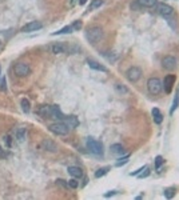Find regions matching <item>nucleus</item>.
I'll return each mask as SVG.
<instances>
[{
    "mask_svg": "<svg viewBox=\"0 0 179 200\" xmlns=\"http://www.w3.org/2000/svg\"><path fill=\"white\" fill-rule=\"evenodd\" d=\"M103 36H104V32H103V29H102L100 27H90V28L87 29V32H86L87 40H88L90 43H92V44H96L98 41H100L102 39H103Z\"/></svg>",
    "mask_w": 179,
    "mask_h": 200,
    "instance_id": "1",
    "label": "nucleus"
},
{
    "mask_svg": "<svg viewBox=\"0 0 179 200\" xmlns=\"http://www.w3.org/2000/svg\"><path fill=\"white\" fill-rule=\"evenodd\" d=\"M49 131L55 135H59V136H66L68 132H70V127H68L64 121H58V123H54V124L49 125Z\"/></svg>",
    "mask_w": 179,
    "mask_h": 200,
    "instance_id": "2",
    "label": "nucleus"
},
{
    "mask_svg": "<svg viewBox=\"0 0 179 200\" xmlns=\"http://www.w3.org/2000/svg\"><path fill=\"white\" fill-rule=\"evenodd\" d=\"M162 88H163V84L158 78H150L147 80V90L151 95H159Z\"/></svg>",
    "mask_w": 179,
    "mask_h": 200,
    "instance_id": "3",
    "label": "nucleus"
},
{
    "mask_svg": "<svg viewBox=\"0 0 179 200\" xmlns=\"http://www.w3.org/2000/svg\"><path fill=\"white\" fill-rule=\"evenodd\" d=\"M87 148L90 149V152L95 153V155H103V144L100 141L92 139V137H88L87 139Z\"/></svg>",
    "mask_w": 179,
    "mask_h": 200,
    "instance_id": "4",
    "label": "nucleus"
},
{
    "mask_svg": "<svg viewBox=\"0 0 179 200\" xmlns=\"http://www.w3.org/2000/svg\"><path fill=\"white\" fill-rule=\"evenodd\" d=\"M14 71H15V74H16L19 78H25V76H28L29 74H31V68H29V65L27 63H18V64H15Z\"/></svg>",
    "mask_w": 179,
    "mask_h": 200,
    "instance_id": "5",
    "label": "nucleus"
},
{
    "mask_svg": "<svg viewBox=\"0 0 179 200\" xmlns=\"http://www.w3.org/2000/svg\"><path fill=\"white\" fill-rule=\"evenodd\" d=\"M126 76H127V79L130 80L132 83H136L138 80L142 78V70H140L139 67H130L126 72Z\"/></svg>",
    "mask_w": 179,
    "mask_h": 200,
    "instance_id": "6",
    "label": "nucleus"
},
{
    "mask_svg": "<svg viewBox=\"0 0 179 200\" xmlns=\"http://www.w3.org/2000/svg\"><path fill=\"white\" fill-rule=\"evenodd\" d=\"M155 10H157V12L159 15H162V16H171V15L174 13V8L169 4H166V3H157V6H155Z\"/></svg>",
    "mask_w": 179,
    "mask_h": 200,
    "instance_id": "7",
    "label": "nucleus"
},
{
    "mask_svg": "<svg viewBox=\"0 0 179 200\" xmlns=\"http://www.w3.org/2000/svg\"><path fill=\"white\" fill-rule=\"evenodd\" d=\"M162 67L165 68L166 71H174L175 67H177V59L171 55H167L162 59Z\"/></svg>",
    "mask_w": 179,
    "mask_h": 200,
    "instance_id": "8",
    "label": "nucleus"
},
{
    "mask_svg": "<svg viewBox=\"0 0 179 200\" xmlns=\"http://www.w3.org/2000/svg\"><path fill=\"white\" fill-rule=\"evenodd\" d=\"M175 80H177V76L175 75H167L165 80H163V88H165V91L167 92V94H170L171 90H173L174 84H175Z\"/></svg>",
    "mask_w": 179,
    "mask_h": 200,
    "instance_id": "9",
    "label": "nucleus"
},
{
    "mask_svg": "<svg viewBox=\"0 0 179 200\" xmlns=\"http://www.w3.org/2000/svg\"><path fill=\"white\" fill-rule=\"evenodd\" d=\"M41 27H43V24H41L40 21H29L28 24H25L23 28L20 29L21 32H33V31H37V29H40Z\"/></svg>",
    "mask_w": 179,
    "mask_h": 200,
    "instance_id": "10",
    "label": "nucleus"
},
{
    "mask_svg": "<svg viewBox=\"0 0 179 200\" xmlns=\"http://www.w3.org/2000/svg\"><path fill=\"white\" fill-rule=\"evenodd\" d=\"M41 149H44V151H48V152H56L58 151V145H56L52 140L49 139H44L41 141Z\"/></svg>",
    "mask_w": 179,
    "mask_h": 200,
    "instance_id": "11",
    "label": "nucleus"
},
{
    "mask_svg": "<svg viewBox=\"0 0 179 200\" xmlns=\"http://www.w3.org/2000/svg\"><path fill=\"white\" fill-rule=\"evenodd\" d=\"M51 51H52V53H55V55H59V53L67 52L68 51V47L64 43H55V44H52Z\"/></svg>",
    "mask_w": 179,
    "mask_h": 200,
    "instance_id": "12",
    "label": "nucleus"
},
{
    "mask_svg": "<svg viewBox=\"0 0 179 200\" xmlns=\"http://www.w3.org/2000/svg\"><path fill=\"white\" fill-rule=\"evenodd\" d=\"M39 115H41L45 119L52 117V106H41L39 110Z\"/></svg>",
    "mask_w": 179,
    "mask_h": 200,
    "instance_id": "13",
    "label": "nucleus"
},
{
    "mask_svg": "<svg viewBox=\"0 0 179 200\" xmlns=\"http://www.w3.org/2000/svg\"><path fill=\"white\" fill-rule=\"evenodd\" d=\"M67 171H68V174L75 179H80L83 176V171H82V168H79V167H74V165H71V167H68Z\"/></svg>",
    "mask_w": 179,
    "mask_h": 200,
    "instance_id": "14",
    "label": "nucleus"
},
{
    "mask_svg": "<svg viewBox=\"0 0 179 200\" xmlns=\"http://www.w3.org/2000/svg\"><path fill=\"white\" fill-rule=\"evenodd\" d=\"M87 64H88L90 68H92V70H96V71H102V72H107V68L104 67V65L99 64L98 61H95L92 59H88L87 60Z\"/></svg>",
    "mask_w": 179,
    "mask_h": 200,
    "instance_id": "15",
    "label": "nucleus"
},
{
    "mask_svg": "<svg viewBox=\"0 0 179 200\" xmlns=\"http://www.w3.org/2000/svg\"><path fill=\"white\" fill-rule=\"evenodd\" d=\"M51 119H56V120H64L66 115L60 111L59 106H52V117Z\"/></svg>",
    "mask_w": 179,
    "mask_h": 200,
    "instance_id": "16",
    "label": "nucleus"
},
{
    "mask_svg": "<svg viewBox=\"0 0 179 200\" xmlns=\"http://www.w3.org/2000/svg\"><path fill=\"white\" fill-rule=\"evenodd\" d=\"M64 123L70 127V128H76V127L79 125V120L78 117L74 116V115H70V116H66V119H64Z\"/></svg>",
    "mask_w": 179,
    "mask_h": 200,
    "instance_id": "17",
    "label": "nucleus"
},
{
    "mask_svg": "<svg viewBox=\"0 0 179 200\" xmlns=\"http://www.w3.org/2000/svg\"><path fill=\"white\" fill-rule=\"evenodd\" d=\"M139 7H146V8H152L157 6V0H135Z\"/></svg>",
    "mask_w": 179,
    "mask_h": 200,
    "instance_id": "18",
    "label": "nucleus"
},
{
    "mask_svg": "<svg viewBox=\"0 0 179 200\" xmlns=\"http://www.w3.org/2000/svg\"><path fill=\"white\" fill-rule=\"evenodd\" d=\"M151 113H152V117H154V121L157 123V124H161V123L163 121V115L158 108H154Z\"/></svg>",
    "mask_w": 179,
    "mask_h": 200,
    "instance_id": "19",
    "label": "nucleus"
},
{
    "mask_svg": "<svg viewBox=\"0 0 179 200\" xmlns=\"http://www.w3.org/2000/svg\"><path fill=\"white\" fill-rule=\"evenodd\" d=\"M108 171H110V167H102V168H99V170L95 172V178L99 179V178H102V176H104V175H107L108 174Z\"/></svg>",
    "mask_w": 179,
    "mask_h": 200,
    "instance_id": "20",
    "label": "nucleus"
},
{
    "mask_svg": "<svg viewBox=\"0 0 179 200\" xmlns=\"http://www.w3.org/2000/svg\"><path fill=\"white\" fill-rule=\"evenodd\" d=\"M72 31H74V28H72V25H66L64 28L56 31V32H54L52 35H63V33H71Z\"/></svg>",
    "mask_w": 179,
    "mask_h": 200,
    "instance_id": "21",
    "label": "nucleus"
},
{
    "mask_svg": "<svg viewBox=\"0 0 179 200\" xmlns=\"http://www.w3.org/2000/svg\"><path fill=\"white\" fill-rule=\"evenodd\" d=\"M175 188H173V187H169V188H166L165 190V192H163V195H165V198H167V199H173L174 196H175Z\"/></svg>",
    "mask_w": 179,
    "mask_h": 200,
    "instance_id": "22",
    "label": "nucleus"
},
{
    "mask_svg": "<svg viewBox=\"0 0 179 200\" xmlns=\"http://www.w3.org/2000/svg\"><path fill=\"white\" fill-rule=\"evenodd\" d=\"M111 152L112 153H123L124 152V148H123V145L122 144H112L111 145Z\"/></svg>",
    "mask_w": 179,
    "mask_h": 200,
    "instance_id": "23",
    "label": "nucleus"
},
{
    "mask_svg": "<svg viewBox=\"0 0 179 200\" xmlns=\"http://www.w3.org/2000/svg\"><path fill=\"white\" fill-rule=\"evenodd\" d=\"M115 90H116V92H119V94H123V95L128 94V88L126 87L124 84H119V83H116V84H115Z\"/></svg>",
    "mask_w": 179,
    "mask_h": 200,
    "instance_id": "24",
    "label": "nucleus"
},
{
    "mask_svg": "<svg viewBox=\"0 0 179 200\" xmlns=\"http://www.w3.org/2000/svg\"><path fill=\"white\" fill-rule=\"evenodd\" d=\"M102 4H103V0H92L88 7V11H94L95 8H99Z\"/></svg>",
    "mask_w": 179,
    "mask_h": 200,
    "instance_id": "25",
    "label": "nucleus"
},
{
    "mask_svg": "<svg viewBox=\"0 0 179 200\" xmlns=\"http://www.w3.org/2000/svg\"><path fill=\"white\" fill-rule=\"evenodd\" d=\"M178 106H179V91L177 92V95H175V99H174V102H173V107H171V111H170V112L173 113L174 111L178 108Z\"/></svg>",
    "mask_w": 179,
    "mask_h": 200,
    "instance_id": "26",
    "label": "nucleus"
},
{
    "mask_svg": "<svg viewBox=\"0 0 179 200\" xmlns=\"http://www.w3.org/2000/svg\"><path fill=\"white\" fill-rule=\"evenodd\" d=\"M16 137H18V140L19 141H23L25 139V129L24 128H20V129H18V132H16Z\"/></svg>",
    "mask_w": 179,
    "mask_h": 200,
    "instance_id": "27",
    "label": "nucleus"
},
{
    "mask_svg": "<svg viewBox=\"0 0 179 200\" xmlns=\"http://www.w3.org/2000/svg\"><path fill=\"white\" fill-rule=\"evenodd\" d=\"M162 164H165V159H163L162 156H157V157H155V168H157V170H161Z\"/></svg>",
    "mask_w": 179,
    "mask_h": 200,
    "instance_id": "28",
    "label": "nucleus"
},
{
    "mask_svg": "<svg viewBox=\"0 0 179 200\" xmlns=\"http://www.w3.org/2000/svg\"><path fill=\"white\" fill-rule=\"evenodd\" d=\"M21 110L24 112H29V102L28 99H21Z\"/></svg>",
    "mask_w": 179,
    "mask_h": 200,
    "instance_id": "29",
    "label": "nucleus"
},
{
    "mask_svg": "<svg viewBox=\"0 0 179 200\" xmlns=\"http://www.w3.org/2000/svg\"><path fill=\"white\" fill-rule=\"evenodd\" d=\"M128 159H130V155H126V156H123V157H120V159L116 161V164H115V165H116V167H120V165H124V164L128 161Z\"/></svg>",
    "mask_w": 179,
    "mask_h": 200,
    "instance_id": "30",
    "label": "nucleus"
},
{
    "mask_svg": "<svg viewBox=\"0 0 179 200\" xmlns=\"http://www.w3.org/2000/svg\"><path fill=\"white\" fill-rule=\"evenodd\" d=\"M78 186H79V183L76 182L75 179H71V180H68V187H71V188H78Z\"/></svg>",
    "mask_w": 179,
    "mask_h": 200,
    "instance_id": "31",
    "label": "nucleus"
},
{
    "mask_svg": "<svg viewBox=\"0 0 179 200\" xmlns=\"http://www.w3.org/2000/svg\"><path fill=\"white\" fill-rule=\"evenodd\" d=\"M82 21L80 20H76V21H74V24H72V28H74V29H76V31H79V29H80L82 28Z\"/></svg>",
    "mask_w": 179,
    "mask_h": 200,
    "instance_id": "32",
    "label": "nucleus"
},
{
    "mask_svg": "<svg viewBox=\"0 0 179 200\" xmlns=\"http://www.w3.org/2000/svg\"><path fill=\"white\" fill-rule=\"evenodd\" d=\"M56 184H59V186H62V187H68V182L66 183L63 179H58L56 180Z\"/></svg>",
    "mask_w": 179,
    "mask_h": 200,
    "instance_id": "33",
    "label": "nucleus"
},
{
    "mask_svg": "<svg viewBox=\"0 0 179 200\" xmlns=\"http://www.w3.org/2000/svg\"><path fill=\"white\" fill-rule=\"evenodd\" d=\"M150 175V171H148V168H146V172H142V174H139V179H143V178H147V176Z\"/></svg>",
    "mask_w": 179,
    "mask_h": 200,
    "instance_id": "34",
    "label": "nucleus"
},
{
    "mask_svg": "<svg viewBox=\"0 0 179 200\" xmlns=\"http://www.w3.org/2000/svg\"><path fill=\"white\" fill-rule=\"evenodd\" d=\"M144 168H146V165L144 167H142V168H139L138 171H134V172H131V176H136V175H139L142 171H144Z\"/></svg>",
    "mask_w": 179,
    "mask_h": 200,
    "instance_id": "35",
    "label": "nucleus"
},
{
    "mask_svg": "<svg viewBox=\"0 0 179 200\" xmlns=\"http://www.w3.org/2000/svg\"><path fill=\"white\" fill-rule=\"evenodd\" d=\"M115 194H116V191H110L107 194H104V198H110V196H114Z\"/></svg>",
    "mask_w": 179,
    "mask_h": 200,
    "instance_id": "36",
    "label": "nucleus"
},
{
    "mask_svg": "<svg viewBox=\"0 0 179 200\" xmlns=\"http://www.w3.org/2000/svg\"><path fill=\"white\" fill-rule=\"evenodd\" d=\"M2 90H6V79L2 80Z\"/></svg>",
    "mask_w": 179,
    "mask_h": 200,
    "instance_id": "37",
    "label": "nucleus"
},
{
    "mask_svg": "<svg viewBox=\"0 0 179 200\" xmlns=\"http://www.w3.org/2000/svg\"><path fill=\"white\" fill-rule=\"evenodd\" d=\"M86 3H87V0H79V4H80V6L86 4Z\"/></svg>",
    "mask_w": 179,
    "mask_h": 200,
    "instance_id": "38",
    "label": "nucleus"
},
{
    "mask_svg": "<svg viewBox=\"0 0 179 200\" xmlns=\"http://www.w3.org/2000/svg\"><path fill=\"white\" fill-rule=\"evenodd\" d=\"M0 156H6V152H4V151H3V149H2V148H0Z\"/></svg>",
    "mask_w": 179,
    "mask_h": 200,
    "instance_id": "39",
    "label": "nucleus"
},
{
    "mask_svg": "<svg viewBox=\"0 0 179 200\" xmlns=\"http://www.w3.org/2000/svg\"><path fill=\"white\" fill-rule=\"evenodd\" d=\"M0 72H2V68H0Z\"/></svg>",
    "mask_w": 179,
    "mask_h": 200,
    "instance_id": "40",
    "label": "nucleus"
}]
</instances>
